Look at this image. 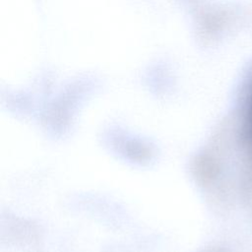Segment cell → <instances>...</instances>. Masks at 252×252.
Segmentation results:
<instances>
[{
  "label": "cell",
  "instance_id": "obj_1",
  "mask_svg": "<svg viewBox=\"0 0 252 252\" xmlns=\"http://www.w3.org/2000/svg\"><path fill=\"white\" fill-rule=\"evenodd\" d=\"M248 129L250 136L252 138V97L249 103V110H248Z\"/></svg>",
  "mask_w": 252,
  "mask_h": 252
}]
</instances>
